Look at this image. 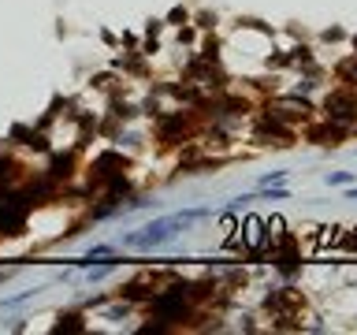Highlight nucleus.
<instances>
[{"mask_svg": "<svg viewBox=\"0 0 357 335\" xmlns=\"http://www.w3.org/2000/svg\"><path fill=\"white\" fill-rule=\"evenodd\" d=\"M242 234H245V246H250V250H257V246H261V228H264V220H257V216H250L242 223Z\"/></svg>", "mask_w": 357, "mask_h": 335, "instance_id": "obj_1", "label": "nucleus"}]
</instances>
